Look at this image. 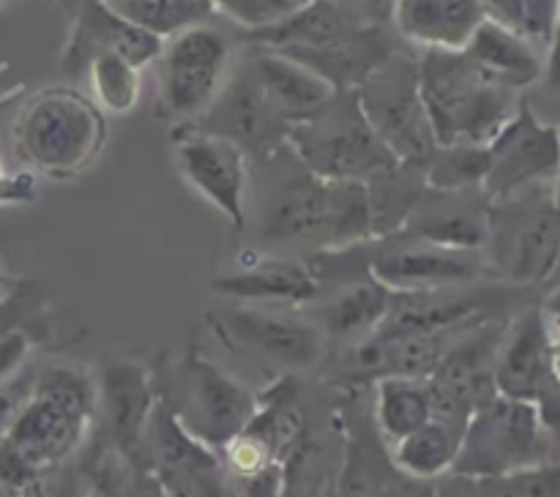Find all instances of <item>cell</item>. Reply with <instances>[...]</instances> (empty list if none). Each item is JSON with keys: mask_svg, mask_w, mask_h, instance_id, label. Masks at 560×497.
Here are the masks:
<instances>
[{"mask_svg": "<svg viewBox=\"0 0 560 497\" xmlns=\"http://www.w3.org/2000/svg\"><path fill=\"white\" fill-rule=\"evenodd\" d=\"M487 222L490 200L481 189H424L399 233L443 249L481 251L487 244Z\"/></svg>", "mask_w": 560, "mask_h": 497, "instance_id": "d6986e66", "label": "cell"}, {"mask_svg": "<svg viewBox=\"0 0 560 497\" xmlns=\"http://www.w3.org/2000/svg\"><path fill=\"white\" fill-rule=\"evenodd\" d=\"M173 158L180 178L244 233L249 224V156L235 142L197 129L195 123H175Z\"/></svg>", "mask_w": 560, "mask_h": 497, "instance_id": "5bb4252c", "label": "cell"}, {"mask_svg": "<svg viewBox=\"0 0 560 497\" xmlns=\"http://www.w3.org/2000/svg\"><path fill=\"white\" fill-rule=\"evenodd\" d=\"M140 462L170 497H238L219 451L191 437L159 399L142 435Z\"/></svg>", "mask_w": 560, "mask_h": 497, "instance_id": "7c38bea8", "label": "cell"}, {"mask_svg": "<svg viewBox=\"0 0 560 497\" xmlns=\"http://www.w3.org/2000/svg\"><path fill=\"white\" fill-rule=\"evenodd\" d=\"M5 282H9V279H5V271H3V265H0V287H5Z\"/></svg>", "mask_w": 560, "mask_h": 497, "instance_id": "ee69618b", "label": "cell"}, {"mask_svg": "<svg viewBox=\"0 0 560 497\" xmlns=\"http://www.w3.org/2000/svg\"><path fill=\"white\" fill-rule=\"evenodd\" d=\"M388 306H392V289L383 287L372 276L350 282L348 287L339 289L337 298L323 311V322H317L323 336L334 342H353L372 336L386 320Z\"/></svg>", "mask_w": 560, "mask_h": 497, "instance_id": "83f0119b", "label": "cell"}, {"mask_svg": "<svg viewBox=\"0 0 560 497\" xmlns=\"http://www.w3.org/2000/svg\"><path fill=\"white\" fill-rule=\"evenodd\" d=\"M534 407H536V413H539L545 429L550 431V435L560 437V380L558 377H552L550 386L539 393V399L534 402Z\"/></svg>", "mask_w": 560, "mask_h": 497, "instance_id": "f35d334b", "label": "cell"}, {"mask_svg": "<svg viewBox=\"0 0 560 497\" xmlns=\"http://www.w3.org/2000/svg\"><path fill=\"white\" fill-rule=\"evenodd\" d=\"M541 311H545V315H547V320H560V287L550 295V298L545 300Z\"/></svg>", "mask_w": 560, "mask_h": 497, "instance_id": "60d3db41", "label": "cell"}, {"mask_svg": "<svg viewBox=\"0 0 560 497\" xmlns=\"http://www.w3.org/2000/svg\"><path fill=\"white\" fill-rule=\"evenodd\" d=\"M320 287L310 262L290 257L241 260L238 271L222 273L211 282L213 293L257 306H304L320 295Z\"/></svg>", "mask_w": 560, "mask_h": 497, "instance_id": "44dd1931", "label": "cell"}, {"mask_svg": "<svg viewBox=\"0 0 560 497\" xmlns=\"http://www.w3.org/2000/svg\"><path fill=\"white\" fill-rule=\"evenodd\" d=\"M14 153L33 175L74 180L107 145L104 113L71 87H44L22 104L14 120Z\"/></svg>", "mask_w": 560, "mask_h": 497, "instance_id": "3957f363", "label": "cell"}, {"mask_svg": "<svg viewBox=\"0 0 560 497\" xmlns=\"http://www.w3.org/2000/svg\"><path fill=\"white\" fill-rule=\"evenodd\" d=\"M490 80L520 91L545 74L539 52L525 36L514 33L512 27L487 16L479 31L474 33L468 47L463 49Z\"/></svg>", "mask_w": 560, "mask_h": 497, "instance_id": "4316f807", "label": "cell"}, {"mask_svg": "<svg viewBox=\"0 0 560 497\" xmlns=\"http://www.w3.org/2000/svg\"><path fill=\"white\" fill-rule=\"evenodd\" d=\"M552 208H556V213L560 218V175L556 178V184H552Z\"/></svg>", "mask_w": 560, "mask_h": 497, "instance_id": "b9f144b4", "label": "cell"}, {"mask_svg": "<svg viewBox=\"0 0 560 497\" xmlns=\"http://www.w3.org/2000/svg\"><path fill=\"white\" fill-rule=\"evenodd\" d=\"M249 66L260 82L262 93H266L268 104L290 131L320 115L339 93L334 91L331 82L301 66L299 60L271 52V49H257Z\"/></svg>", "mask_w": 560, "mask_h": 497, "instance_id": "7402d4cb", "label": "cell"}, {"mask_svg": "<svg viewBox=\"0 0 560 497\" xmlns=\"http://www.w3.org/2000/svg\"><path fill=\"white\" fill-rule=\"evenodd\" d=\"M5 3H11V0H0V5H5Z\"/></svg>", "mask_w": 560, "mask_h": 497, "instance_id": "7dc6e473", "label": "cell"}, {"mask_svg": "<svg viewBox=\"0 0 560 497\" xmlns=\"http://www.w3.org/2000/svg\"><path fill=\"white\" fill-rule=\"evenodd\" d=\"M279 147L260 158L257 175L266 178L260 197V238L268 244H304L323 251H345L372 240L370 200L364 184L323 180L290 151L279 162Z\"/></svg>", "mask_w": 560, "mask_h": 497, "instance_id": "7a4b0ae2", "label": "cell"}, {"mask_svg": "<svg viewBox=\"0 0 560 497\" xmlns=\"http://www.w3.org/2000/svg\"><path fill=\"white\" fill-rule=\"evenodd\" d=\"M366 123L399 164L424 167L438 142L419 91V58L394 52L370 80L355 87Z\"/></svg>", "mask_w": 560, "mask_h": 497, "instance_id": "ba28073f", "label": "cell"}, {"mask_svg": "<svg viewBox=\"0 0 560 497\" xmlns=\"http://www.w3.org/2000/svg\"><path fill=\"white\" fill-rule=\"evenodd\" d=\"M113 14L167 42L213 14V0H102Z\"/></svg>", "mask_w": 560, "mask_h": 497, "instance_id": "1f68e13d", "label": "cell"}, {"mask_svg": "<svg viewBox=\"0 0 560 497\" xmlns=\"http://www.w3.org/2000/svg\"><path fill=\"white\" fill-rule=\"evenodd\" d=\"M208 326L230 350L284 371H310L326 355L320 326L293 309L235 304L208 311Z\"/></svg>", "mask_w": 560, "mask_h": 497, "instance_id": "8fae6325", "label": "cell"}, {"mask_svg": "<svg viewBox=\"0 0 560 497\" xmlns=\"http://www.w3.org/2000/svg\"><path fill=\"white\" fill-rule=\"evenodd\" d=\"M366 200H370L372 240L397 235L413 213L416 202L427 189L424 169L410 164H394L364 180Z\"/></svg>", "mask_w": 560, "mask_h": 497, "instance_id": "f1b7e54d", "label": "cell"}, {"mask_svg": "<svg viewBox=\"0 0 560 497\" xmlns=\"http://www.w3.org/2000/svg\"><path fill=\"white\" fill-rule=\"evenodd\" d=\"M38 197V184L33 173H5L0 162V205H27Z\"/></svg>", "mask_w": 560, "mask_h": 497, "instance_id": "8d00e7d4", "label": "cell"}, {"mask_svg": "<svg viewBox=\"0 0 560 497\" xmlns=\"http://www.w3.org/2000/svg\"><path fill=\"white\" fill-rule=\"evenodd\" d=\"M560 175V129L517 107L506 126L487 145L481 191L490 202H506L539 189Z\"/></svg>", "mask_w": 560, "mask_h": 497, "instance_id": "4fadbf2b", "label": "cell"}, {"mask_svg": "<svg viewBox=\"0 0 560 497\" xmlns=\"http://www.w3.org/2000/svg\"><path fill=\"white\" fill-rule=\"evenodd\" d=\"M492 276L539 284L556 273L560 262V218L550 200L528 191L506 202H490L487 244Z\"/></svg>", "mask_w": 560, "mask_h": 497, "instance_id": "30bf717a", "label": "cell"}, {"mask_svg": "<svg viewBox=\"0 0 560 497\" xmlns=\"http://www.w3.org/2000/svg\"><path fill=\"white\" fill-rule=\"evenodd\" d=\"M71 20H74V27L66 44L63 63H60L69 76L85 74V66L98 55H118L135 63L137 69L153 63L162 55L164 38L120 20L102 0H82Z\"/></svg>", "mask_w": 560, "mask_h": 497, "instance_id": "e0dca14e", "label": "cell"}, {"mask_svg": "<svg viewBox=\"0 0 560 497\" xmlns=\"http://www.w3.org/2000/svg\"><path fill=\"white\" fill-rule=\"evenodd\" d=\"M421 169L427 189H481L487 173V145H438Z\"/></svg>", "mask_w": 560, "mask_h": 497, "instance_id": "836d02e7", "label": "cell"}, {"mask_svg": "<svg viewBox=\"0 0 560 497\" xmlns=\"http://www.w3.org/2000/svg\"><path fill=\"white\" fill-rule=\"evenodd\" d=\"M432 421V397L427 380L381 377L375 380V426L386 446Z\"/></svg>", "mask_w": 560, "mask_h": 497, "instance_id": "4dcf8cb0", "label": "cell"}, {"mask_svg": "<svg viewBox=\"0 0 560 497\" xmlns=\"http://www.w3.org/2000/svg\"><path fill=\"white\" fill-rule=\"evenodd\" d=\"M463 431L432 418L392 446V464L410 481L430 484L452 473Z\"/></svg>", "mask_w": 560, "mask_h": 497, "instance_id": "f546056e", "label": "cell"}, {"mask_svg": "<svg viewBox=\"0 0 560 497\" xmlns=\"http://www.w3.org/2000/svg\"><path fill=\"white\" fill-rule=\"evenodd\" d=\"M552 437L530 402L495 393L474 410L448 475L503 478L552 464Z\"/></svg>", "mask_w": 560, "mask_h": 497, "instance_id": "8992f818", "label": "cell"}, {"mask_svg": "<svg viewBox=\"0 0 560 497\" xmlns=\"http://www.w3.org/2000/svg\"><path fill=\"white\" fill-rule=\"evenodd\" d=\"M359 16L350 14L339 0H310L306 5L295 9L293 14L271 22V25L246 31V42L257 49L271 52H293V49H312L345 36L359 25Z\"/></svg>", "mask_w": 560, "mask_h": 497, "instance_id": "484cf974", "label": "cell"}, {"mask_svg": "<svg viewBox=\"0 0 560 497\" xmlns=\"http://www.w3.org/2000/svg\"><path fill=\"white\" fill-rule=\"evenodd\" d=\"M556 377L552 369L550 320L541 309H528L509 322L495 358V393L534 404Z\"/></svg>", "mask_w": 560, "mask_h": 497, "instance_id": "ac0fdd59", "label": "cell"}, {"mask_svg": "<svg viewBox=\"0 0 560 497\" xmlns=\"http://www.w3.org/2000/svg\"><path fill=\"white\" fill-rule=\"evenodd\" d=\"M36 317H42V304L31 282H16L0 293V336L14 331L31 333V322Z\"/></svg>", "mask_w": 560, "mask_h": 497, "instance_id": "d590c367", "label": "cell"}, {"mask_svg": "<svg viewBox=\"0 0 560 497\" xmlns=\"http://www.w3.org/2000/svg\"><path fill=\"white\" fill-rule=\"evenodd\" d=\"M0 497H16V495H11L9 489H3V486H0Z\"/></svg>", "mask_w": 560, "mask_h": 497, "instance_id": "f6af8a7d", "label": "cell"}, {"mask_svg": "<svg viewBox=\"0 0 560 497\" xmlns=\"http://www.w3.org/2000/svg\"><path fill=\"white\" fill-rule=\"evenodd\" d=\"M381 240L388 246L370 257V276L392 293L457 289L492 273L481 251L443 249L402 233Z\"/></svg>", "mask_w": 560, "mask_h": 497, "instance_id": "9a60e30c", "label": "cell"}, {"mask_svg": "<svg viewBox=\"0 0 560 497\" xmlns=\"http://www.w3.org/2000/svg\"><path fill=\"white\" fill-rule=\"evenodd\" d=\"M547 76H550L552 85H560V9H558L556 27H552V38H550V60H547Z\"/></svg>", "mask_w": 560, "mask_h": 497, "instance_id": "ab89813d", "label": "cell"}, {"mask_svg": "<svg viewBox=\"0 0 560 497\" xmlns=\"http://www.w3.org/2000/svg\"><path fill=\"white\" fill-rule=\"evenodd\" d=\"M195 126L235 142L249 156V162H260L277 153L279 147L288 145L290 137V129L268 104L249 63L238 71V76L233 80L228 76L219 96L195 120Z\"/></svg>", "mask_w": 560, "mask_h": 497, "instance_id": "2e32d148", "label": "cell"}, {"mask_svg": "<svg viewBox=\"0 0 560 497\" xmlns=\"http://www.w3.org/2000/svg\"><path fill=\"white\" fill-rule=\"evenodd\" d=\"M339 3H342V0H339Z\"/></svg>", "mask_w": 560, "mask_h": 497, "instance_id": "c3c4849f", "label": "cell"}, {"mask_svg": "<svg viewBox=\"0 0 560 497\" xmlns=\"http://www.w3.org/2000/svg\"><path fill=\"white\" fill-rule=\"evenodd\" d=\"M164 380L167 382L153 380L159 402L191 437L213 451L244 431L260 407V397L249 386L219 369L197 350L170 364Z\"/></svg>", "mask_w": 560, "mask_h": 497, "instance_id": "5b68a950", "label": "cell"}, {"mask_svg": "<svg viewBox=\"0 0 560 497\" xmlns=\"http://www.w3.org/2000/svg\"><path fill=\"white\" fill-rule=\"evenodd\" d=\"M419 91L438 145H490L517 113L512 87L490 80L465 52L424 49Z\"/></svg>", "mask_w": 560, "mask_h": 497, "instance_id": "277c9868", "label": "cell"}, {"mask_svg": "<svg viewBox=\"0 0 560 497\" xmlns=\"http://www.w3.org/2000/svg\"><path fill=\"white\" fill-rule=\"evenodd\" d=\"M93 489L104 497H170L145 464L113 448H107L93 464Z\"/></svg>", "mask_w": 560, "mask_h": 497, "instance_id": "e575fe53", "label": "cell"}, {"mask_svg": "<svg viewBox=\"0 0 560 497\" xmlns=\"http://www.w3.org/2000/svg\"><path fill=\"white\" fill-rule=\"evenodd\" d=\"M91 102L104 115H126L140 102V69L118 55H98L85 66Z\"/></svg>", "mask_w": 560, "mask_h": 497, "instance_id": "d6a6232c", "label": "cell"}, {"mask_svg": "<svg viewBox=\"0 0 560 497\" xmlns=\"http://www.w3.org/2000/svg\"><path fill=\"white\" fill-rule=\"evenodd\" d=\"M230 63L233 42L206 22L170 36L159 55V115L195 123L228 82Z\"/></svg>", "mask_w": 560, "mask_h": 497, "instance_id": "9c48e42d", "label": "cell"}, {"mask_svg": "<svg viewBox=\"0 0 560 497\" xmlns=\"http://www.w3.org/2000/svg\"><path fill=\"white\" fill-rule=\"evenodd\" d=\"M279 55H288L320 74L323 80L331 82L334 91H355L392 58L394 47L381 27L359 22L353 31L323 44V47L293 49V52Z\"/></svg>", "mask_w": 560, "mask_h": 497, "instance_id": "cb8c5ba5", "label": "cell"}, {"mask_svg": "<svg viewBox=\"0 0 560 497\" xmlns=\"http://www.w3.org/2000/svg\"><path fill=\"white\" fill-rule=\"evenodd\" d=\"M88 497H104V495L98 489H91V492H88Z\"/></svg>", "mask_w": 560, "mask_h": 497, "instance_id": "bcb514c9", "label": "cell"}, {"mask_svg": "<svg viewBox=\"0 0 560 497\" xmlns=\"http://www.w3.org/2000/svg\"><path fill=\"white\" fill-rule=\"evenodd\" d=\"M288 147L323 180L364 184L381 169L399 164L366 123L355 91H339L320 115L295 126Z\"/></svg>", "mask_w": 560, "mask_h": 497, "instance_id": "52a82bcc", "label": "cell"}, {"mask_svg": "<svg viewBox=\"0 0 560 497\" xmlns=\"http://www.w3.org/2000/svg\"><path fill=\"white\" fill-rule=\"evenodd\" d=\"M96 386L109 448L140 462L142 435L156 404L153 371L135 360H115V364H107L102 377H96Z\"/></svg>", "mask_w": 560, "mask_h": 497, "instance_id": "ffe728a7", "label": "cell"}, {"mask_svg": "<svg viewBox=\"0 0 560 497\" xmlns=\"http://www.w3.org/2000/svg\"><path fill=\"white\" fill-rule=\"evenodd\" d=\"M33 336L25 331H14L0 336V386L25 364V358L31 355Z\"/></svg>", "mask_w": 560, "mask_h": 497, "instance_id": "74e56055", "label": "cell"}, {"mask_svg": "<svg viewBox=\"0 0 560 497\" xmlns=\"http://www.w3.org/2000/svg\"><path fill=\"white\" fill-rule=\"evenodd\" d=\"M98 413L96 377L77 364H47L0 431V486L20 497L69 462Z\"/></svg>", "mask_w": 560, "mask_h": 497, "instance_id": "6da1fadb", "label": "cell"}, {"mask_svg": "<svg viewBox=\"0 0 560 497\" xmlns=\"http://www.w3.org/2000/svg\"><path fill=\"white\" fill-rule=\"evenodd\" d=\"M485 20L481 0H394V27L424 49L463 52Z\"/></svg>", "mask_w": 560, "mask_h": 497, "instance_id": "603a6c76", "label": "cell"}, {"mask_svg": "<svg viewBox=\"0 0 560 497\" xmlns=\"http://www.w3.org/2000/svg\"><path fill=\"white\" fill-rule=\"evenodd\" d=\"M479 298L457 289H430V293H392L386 320L375 336H435V333L457 331L476 320H485Z\"/></svg>", "mask_w": 560, "mask_h": 497, "instance_id": "d4e9b609", "label": "cell"}, {"mask_svg": "<svg viewBox=\"0 0 560 497\" xmlns=\"http://www.w3.org/2000/svg\"><path fill=\"white\" fill-rule=\"evenodd\" d=\"M58 3H60V5H63V9H66V11H69V14H71V16H74V11H77V9H80V5H82V0H58Z\"/></svg>", "mask_w": 560, "mask_h": 497, "instance_id": "7bdbcfd3", "label": "cell"}]
</instances>
